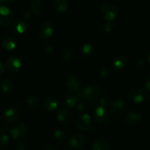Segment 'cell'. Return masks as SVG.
Instances as JSON below:
<instances>
[{
	"mask_svg": "<svg viewBox=\"0 0 150 150\" xmlns=\"http://www.w3.org/2000/svg\"><path fill=\"white\" fill-rule=\"evenodd\" d=\"M66 133L63 130H57L54 133V137L58 142H63L66 139Z\"/></svg>",
	"mask_w": 150,
	"mask_h": 150,
	"instance_id": "obj_29",
	"label": "cell"
},
{
	"mask_svg": "<svg viewBox=\"0 0 150 150\" xmlns=\"http://www.w3.org/2000/svg\"><path fill=\"white\" fill-rule=\"evenodd\" d=\"M28 128L24 123H18L10 130V135L13 139L23 138L26 135Z\"/></svg>",
	"mask_w": 150,
	"mask_h": 150,
	"instance_id": "obj_9",
	"label": "cell"
},
{
	"mask_svg": "<svg viewBox=\"0 0 150 150\" xmlns=\"http://www.w3.org/2000/svg\"><path fill=\"white\" fill-rule=\"evenodd\" d=\"M100 76L101 78H103V79H106L108 78L111 75V71L107 67H103L100 70Z\"/></svg>",
	"mask_w": 150,
	"mask_h": 150,
	"instance_id": "obj_31",
	"label": "cell"
},
{
	"mask_svg": "<svg viewBox=\"0 0 150 150\" xmlns=\"http://www.w3.org/2000/svg\"><path fill=\"white\" fill-rule=\"evenodd\" d=\"M1 130H2V131H7V130H8V127H7L6 125H2L1 127Z\"/></svg>",
	"mask_w": 150,
	"mask_h": 150,
	"instance_id": "obj_41",
	"label": "cell"
},
{
	"mask_svg": "<svg viewBox=\"0 0 150 150\" xmlns=\"http://www.w3.org/2000/svg\"><path fill=\"white\" fill-rule=\"evenodd\" d=\"M92 118L88 114H81L76 119V126L80 130H89L92 129Z\"/></svg>",
	"mask_w": 150,
	"mask_h": 150,
	"instance_id": "obj_4",
	"label": "cell"
},
{
	"mask_svg": "<svg viewBox=\"0 0 150 150\" xmlns=\"http://www.w3.org/2000/svg\"><path fill=\"white\" fill-rule=\"evenodd\" d=\"M85 108H86V105H85L83 103H80L79 105H78V109L80 110V111H83Z\"/></svg>",
	"mask_w": 150,
	"mask_h": 150,
	"instance_id": "obj_38",
	"label": "cell"
},
{
	"mask_svg": "<svg viewBox=\"0 0 150 150\" xmlns=\"http://www.w3.org/2000/svg\"><path fill=\"white\" fill-rule=\"evenodd\" d=\"M109 141L105 137L97 139L92 144V150H109Z\"/></svg>",
	"mask_w": 150,
	"mask_h": 150,
	"instance_id": "obj_17",
	"label": "cell"
},
{
	"mask_svg": "<svg viewBox=\"0 0 150 150\" xmlns=\"http://www.w3.org/2000/svg\"><path fill=\"white\" fill-rule=\"evenodd\" d=\"M73 51L70 47H65L61 51V57L64 60H70L73 57Z\"/></svg>",
	"mask_w": 150,
	"mask_h": 150,
	"instance_id": "obj_27",
	"label": "cell"
},
{
	"mask_svg": "<svg viewBox=\"0 0 150 150\" xmlns=\"http://www.w3.org/2000/svg\"><path fill=\"white\" fill-rule=\"evenodd\" d=\"M109 117V111L105 107L98 106L93 114V117L98 123H103L108 120Z\"/></svg>",
	"mask_w": 150,
	"mask_h": 150,
	"instance_id": "obj_11",
	"label": "cell"
},
{
	"mask_svg": "<svg viewBox=\"0 0 150 150\" xmlns=\"http://www.w3.org/2000/svg\"><path fill=\"white\" fill-rule=\"evenodd\" d=\"M54 32V26L50 21H45L41 25L40 29V38L41 39L46 40L51 38Z\"/></svg>",
	"mask_w": 150,
	"mask_h": 150,
	"instance_id": "obj_8",
	"label": "cell"
},
{
	"mask_svg": "<svg viewBox=\"0 0 150 150\" xmlns=\"http://www.w3.org/2000/svg\"><path fill=\"white\" fill-rule=\"evenodd\" d=\"M52 4L54 8L59 12H65L70 6V3L67 0H54Z\"/></svg>",
	"mask_w": 150,
	"mask_h": 150,
	"instance_id": "obj_22",
	"label": "cell"
},
{
	"mask_svg": "<svg viewBox=\"0 0 150 150\" xmlns=\"http://www.w3.org/2000/svg\"><path fill=\"white\" fill-rule=\"evenodd\" d=\"M112 65L117 70H122L127 64V58L123 55H116L112 59Z\"/></svg>",
	"mask_w": 150,
	"mask_h": 150,
	"instance_id": "obj_20",
	"label": "cell"
},
{
	"mask_svg": "<svg viewBox=\"0 0 150 150\" xmlns=\"http://www.w3.org/2000/svg\"><path fill=\"white\" fill-rule=\"evenodd\" d=\"M142 120V114L139 111L133 110L130 111L125 117V122L127 125L134 126L139 124Z\"/></svg>",
	"mask_w": 150,
	"mask_h": 150,
	"instance_id": "obj_12",
	"label": "cell"
},
{
	"mask_svg": "<svg viewBox=\"0 0 150 150\" xmlns=\"http://www.w3.org/2000/svg\"><path fill=\"white\" fill-rule=\"evenodd\" d=\"M144 87L150 92V75L146 78L144 81Z\"/></svg>",
	"mask_w": 150,
	"mask_h": 150,
	"instance_id": "obj_34",
	"label": "cell"
},
{
	"mask_svg": "<svg viewBox=\"0 0 150 150\" xmlns=\"http://www.w3.org/2000/svg\"><path fill=\"white\" fill-rule=\"evenodd\" d=\"M109 105L110 108H111V111L114 114H122L127 108V105L125 101L121 99L111 100Z\"/></svg>",
	"mask_w": 150,
	"mask_h": 150,
	"instance_id": "obj_7",
	"label": "cell"
},
{
	"mask_svg": "<svg viewBox=\"0 0 150 150\" xmlns=\"http://www.w3.org/2000/svg\"><path fill=\"white\" fill-rule=\"evenodd\" d=\"M146 59H147L148 62H149L150 64V51L147 53V55H146Z\"/></svg>",
	"mask_w": 150,
	"mask_h": 150,
	"instance_id": "obj_43",
	"label": "cell"
},
{
	"mask_svg": "<svg viewBox=\"0 0 150 150\" xmlns=\"http://www.w3.org/2000/svg\"><path fill=\"white\" fill-rule=\"evenodd\" d=\"M23 18L25 19H30L32 18V14L29 11H26L23 13Z\"/></svg>",
	"mask_w": 150,
	"mask_h": 150,
	"instance_id": "obj_37",
	"label": "cell"
},
{
	"mask_svg": "<svg viewBox=\"0 0 150 150\" xmlns=\"http://www.w3.org/2000/svg\"><path fill=\"white\" fill-rule=\"evenodd\" d=\"M1 90L4 92H10L13 88V81L12 79L9 77H5L2 79L1 82Z\"/></svg>",
	"mask_w": 150,
	"mask_h": 150,
	"instance_id": "obj_24",
	"label": "cell"
},
{
	"mask_svg": "<svg viewBox=\"0 0 150 150\" xmlns=\"http://www.w3.org/2000/svg\"><path fill=\"white\" fill-rule=\"evenodd\" d=\"M78 103V97L74 95H67L64 100V103L69 108H73L77 105Z\"/></svg>",
	"mask_w": 150,
	"mask_h": 150,
	"instance_id": "obj_26",
	"label": "cell"
},
{
	"mask_svg": "<svg viewBox=\"0 0 150 150\" xmlns=\"http://www.w3.org/2000/svg\"><path fill=\"white\" fill-rule=\"evenodd\" d=\"M94 51H95V48H94L93 45L89 43V42L85 43L81 48V53L85 57H90V56H92L93 54Z\"/></svg>",
	"mask_w": 150,
	"mask_h": 150,
	"instance_id": "obj_25",
	"label": "cell"
},
{
	"mask_svg": "<svg viewBox=\"0 0 150 150\" xmlns=\"http://www.w3.org/2000/svg\"><path fill=\"white\" fill-rule=\"evenodd\" d=\"M4 64H3V63L0 62V76L4 73Z\"/></svg>",
	"mask_w": 150,
	"mask_h": 150,
	"instance_id": "obj_39",
	"label": "cell"
},
{
	"mask_svg": "<svg viewBox=\"0 0 150 150\" xmlns=\"http://www.w3.org/2000/svg\"><path fill=\"white\" fill-rule=\"evenodd\" d=\"M19 118V113L16 108H9L4 114V120L8 124H13L16 122Z\"/></svg>",
	"mask_w": 150,
	"mask_h": 150,
	"instance_id": "obj_14",
	"label": "cell"
},
{
	"mask_svg": "<svg viewBox=\"0 0 150 150\" xmlns=\"http://www.w3.org/2000/svg\"><path fill=\"white\" fill-rule=\"evenodd\" d=\"M86 143V139L84 135L81 133H76L73 135L72 137L70 138V146L75 149H80L84 146V145Z\"/></svg>",
	"mask_w": 150,
	"mask_h": 150,
	"instance_id": "obj_10",
	"label": "cell"
},
{
	"mask_svg": "<svg viewBox=\"0 0 150 150\" xmlns=\"http://www.w3.org/2000/svg\"><path fill=\"white\" fill-rule=\"evenodd\" d=\"M14 1H6V0H0V7L1 6H3L4 5V4H5V3H12Z\"/></svg>",
	"mask_w": 150,
	"mask_h": 150,
	"instance_id": "obj_40",
	"label": "cell"
},
{
	"mask_svg": "<svg viewBox=\"0 0 150 150\" xmlns=\"http://www.w3.org/2000/svg\"><path fill=\"white\" fill-rule=\"evenodd\" d=\"M17 45V40L13 37H6L2 40V48L6 51H12Z\"/></svg>",
	"mask_w": 150,
	"mask_h": 150,
	"instance_id": "obj_21",
	"label": "cell"
},
{
	"mask_svg": "<svg viewBox=\"0 0 150 150\" xmlns=\"http://www.w3.org/2000/svg\"><path fill=\"white\" fill-rule=\"evenodd\" d=\"M148 101H149V102L150 103V96L149 97V98H148Z\"/></svg>",
	"mask_w": 150,
	"mask_h": 150,
	"instance_id": "obj_44",
	"label": "cell"
},
{
	"mask_svg": "<svg viewBox=\"0 0 150 150\" xmlns=\"http://www.w3.org/2000/svg\"><path fill=\"white\" fill-rule=\"evenodd\" d=\"M44 50L48 54H52L54 51V47L51 43H45L44 45Z\"/></svg>",
	"mask_w": 150,
	"mask_h": 150,
	"instance_id": "obj_33",
	"label": "cell"
},
{
	"mask_svg": "<svg viewBox=\"0 0 150 150\" xmlns=\"http://www.w3.org/2000/svg\"><path fill=\"white\" fill-rule=\"evenodd\" d=\"M144 65H145L144 61V60H142V59H139L136 62V67H137L138 69L144 68Z\"/></svg>",
	"mask_w": 150,
	"mask_h": 150,
	"instance_id": "obj_35",
	"label": "cell"
},
{
	"mask_svg": "<svg viewBox=\"0 0 150 150\" xmlns=\"http://www.w3.org/2000/svg\"><path fill=\"white\" fill-rule=\"evenodd\" d=\"M26 103L29 107L32 108H36L39 104V100L38 98L35 95H31L26 98Z\"/></svg>",
	"mask_w": 150,
	"mask_h": 150,
	"instance_id": "obj_28",
	"label": "cell"
},
{
	"mask_svg": "<svg viewBox=\"0 0 150 150\" xmlns=\"http://www.w3.org/2000/svg\"><path fill=\"white\" fill-rule=\"evenodd\" d=\"M59 101L57 98L53 96H48L44 99L42 105L46 110L49 111H54L58 108Z\"/></svg>",
	"mask_w": 150,
	"mask_h": 150,
	"instance_id": "obj_16",
	"label": "cell"
},
{
	"mask_svg": "<svg viewBox=\"0 0 150 150\" xmlns=\"http://www.w3.org/2000/svg\"><path fill=\"white\" fill-rule=\"evenodd\" d=\"M14 13L10 7L3 5L0 7V26H8L13 22Z\"/></svg>",
	"mask_w": 150,
	"mask_h": 150,
	"instance_id": "obj_3",
	"label": "cell"
},
{
	"mask_svg": "<svg viewBox=\"0 0 150 150\" xmlns=\"http://www.w3.org/2000/svg\"><path fill=\"white\" fill-rule=\"evenodd\" d=\"M28 28V23L25 19H18L13 25V30L16 35H23Z\"/></svg>",
	"mask_w": 150,
	"mask_h": 150,
	"instance_id": "obj_15",
	"label": "cell"
},
{
	"mask_svg": "<svg viewBox=\"0 0 150 150\" xmlns=\"http://www.w3.org/2000/svg\"><path fill=\"white\" fill-rule=\"evenodd\" d=\"M10 143V136L7 134H4L0 136V147H5Z\"/></svg>",
	"mask_w": 150,
	"mask_h": 150,
	"instance_id": "obj_30",
	"label": "cell"
},
{
	"mask_svg": "<svg viewBox=\"0 0 150 150\" xmlns=\"http://www.w3.org/2000/svg\"><path fill=\"white\" fill-rule=\"evenodd\" d=\"M72 114L70 111L65 108L59 110L57 114V118L59 122H60L62 124H68L72 120Z\"/></svg>",
	"mask_w": 150,
	"mask_h": 150,
	"instance_id": "obj_19",
	"label": "cell"
},
{
	"mask_svg": "<svg viewBox=\"0 0 150 150\" xmlns=\"http://www.w3.org/2000/svg\"><path fill=\"white\" fill-rule=\"evenodd\" d=\"M118 7L114 3L106 1L101 6V13L107 21H114L118 15Z\"/></svg>",
	"mask_w": 150,
	"mask_h": 150,
	"instance_id": "obj_2",
	"label": "cell"
},
{
	"mask_svg": "<svg viewBox=\"0 0 150 150\" xmlns=\"http://www.w3.org/2000/svg\"><path fill=\"white\" fill-rule=\"evenodd\" d=\"M25 149H26V146H25L24 144L23 143L18 144L16 147V150H25Z\"/></svg>",
	"mask_w": 150,
	"mask_h": 150,
	"instance_id": "obj_36",
	"label": "cell"
},
{
	"mask_svg": "<svg viewBox=\"0 0 150 150\" xmlns=\"http://www.w3.org/2000/svg\"><path fill=\"white\" fill-rule=\"evenodd\" d=\"M116 26V23L114 21H106L105 23H103L100 25L99 31L100 33L106 34L111 32Z\"/></svg>",
	"mask_w": 150,
	"mask_h": 150,
	"instance_id": "obj_23",
	"label": "cell"
},
{
	"mask_svg": "<svg viewBox=\"0 0 150 150\" xmlns=\"http://www.w3.org/2000/svg\"><path fill=\"white\" fill-rule=\"evenodd\" d=\"M65 84L67 89L73 92H77L81 89L79 78L75 74H69L65 79Z\"/></svg>",
	"mask_w": 150,
	"mask_h": 150,
	"instance_id": "obj_6",
	"label": "cell"
},
{
	"mask_svg": "<svg viewBox=\"0 0 150 150\" xmlns=\"http://www.w3.org/2000/svg\"><path fill=\"white\" fill-rule=\"evenodd\" d=\"M110 102H111V100L108 98H106V97H103V98H101L99 100L98 104H99V106L105 107V105H106L107 104H110Z\"/></svg>",
	"mask_w": 150,
	"mask_h": 150,
	"instance_id": "obj_32",
	"label": "cell"
},
{
	"mask_svg": "<svg viewBox=\"0 0 150 150\" xmlns=\"http://www.w3.org/2000/svg\"><path fill=\"white\" fill-rule=\"evenodd\" d=\"M21 65V60L18 57H15V56L9 57L5 63V66L7 70L10 72H13V73L17 72L18 70H20Z\"/></svg>",
	"mask_w": 150,
	"mask_h": 150,
	"instance_id": "obj_13",
	"label": "cell"
},
{
	"mask_svg": "<svg viewBox=\"0 0 150 150\" xmlns=\"http://www.w3.org/2000/svg\"><path fill=\"white\" fill-rule=\"evenodd\" d=\"M31 11L36 15L43 13L45 9V3L42 0H35L30 3Z\"/></svg>",
	"mask_w": 150,
	"mask_h": 150,
	"instance_id": "obj_18",
	"label": "cell"
},
{
	"mask_svg": "<svg viewBox=\"0 0 150 150\" xmlns=\"http://www.w3.org/2000/svg\"><path fill=\"white\" fill-rule=\"evenodd\" d=\"M100 94V88L96 85H89L86 87L81 88L77 92L76 96L83 100H93Z\"/></svg>",
	"mask_w": 150,
	"mask_h": 150,
	"instance_id": "obj_1",
	"label": "cell"
},
{
	"mask_svg": "<svg viewBox=\"0 0 150 150\" xmlns=\"http://www.w3.org/2000/svg\"><path fill=\"white\" fill-rule=\"evenodd\" d=\"M45 150H55V149H54V146L53 145H48V146H46V148H45Z\"/></svg>",
	"mask_w": 150,
	"mask_h": 150,
	"instance_id": "obj_42",
	"label": "cell"
},
{
	"mask_svg": "<svg viewBox=\"0 0 150 150\" xmlns=\"http://www.w3.org/2000/svg\"><path fill=\"white\" fill-rule=\"evenodd\" d=\"M146 93L144 90L140 87H132L127 92V98L130 101L139 103L144 100Z\"/></svg>",
	"mask_w": 150,
	"mask_h": 150,
	"instance_id": "obj_5",
	"label": "cell"
}]
</instances>
